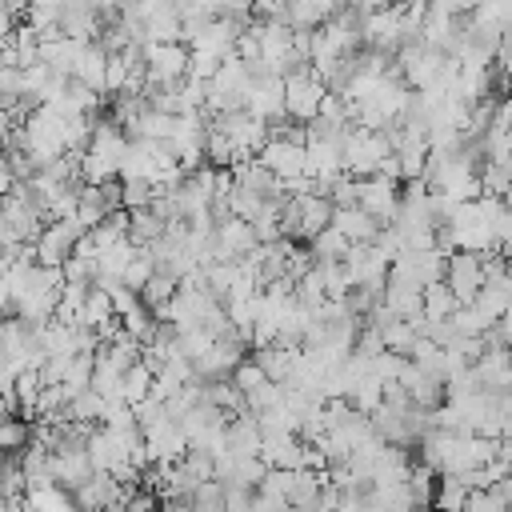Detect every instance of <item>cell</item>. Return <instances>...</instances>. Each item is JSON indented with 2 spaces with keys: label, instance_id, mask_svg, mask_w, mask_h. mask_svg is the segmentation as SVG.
<instances>
[{
  "label": "cell",
  "instance_id": "obj_20",
  "mask_svg": "<svg viewBox=\"0 0 512 512\" xmlns=\"http://www.w3.org/2000/svg\"><path fill=\"white\" fill-rule=\"evenodd\" d=\"M300 352H304V344L272 340V344L256 348V364H260L272 380H288V376H292V368H296V360H300Z\"/></svg>",
  "mask_w": 512,
  "mask_h": 512
},
{
  "label": "cell",
  "instance_id": "obj_12",
  "mask_svg": "<svg viewBox=\"0 0 512 512\" xmlns=\"http://www.w3.org/2000/svg\"><path fill=\"white\" fill-rule=\"evenodd\" d=\"M244 108L272 120H284V72H252V84L244 92Z\"/></svg>",
  "mask_w": 512,
  "mask_h": 512
},
{
  "label": "cell",
  "instance_id": "obj_4",
  "mask_svg": "<svg viewBox=\"0 0 512 512\" xmlns=\"http://www.w3.org/2000/svg\"><path fill=\"white\" fill-rule=\"evenodd\" d=\"M304 140H308V124L280 128V132H272L268 144L260 148V160L288 184V180L304 176V164H308V148H304Z\"/></svg>",
  "mask_w": 512,
  "mask_h": 512
},
{
  "label": "cell",
  "instance_id": "obj_27",
  "mask_svg": "<svg viewBox=\"0 0 512 512\" xmlns=\"http://www.w3.org/2000/svg\"><path fill=\"white\" fill-rule=\"evenodd\" d=\"M32 440V420H24V416H4L0 420V452H16V448H24Z\"/></svg>",
  "mask_w": 512,
  "mask_h": 512
},
{
  "label": "cell",
  "instance_id": "obj_29",
  "mask_svg": "<svg viewBox=\"0 0 512 512\" xmlns=\"http://www.w3.org/2000/svg\"><path fill=\"white\" fill-rule=\"evenodd\" d=\"M8 264H12V256H8V248H4V244H0V276H4V272H8Z\"/></svg>",
  "mask_w": 512,
  "mask_h": 512
},
{
  "label": "cell",
  "instance_id": "obj_24",
  "mask_svg": "<svg viewBox=\"0 0 512 512\" xmlns=\"http://www.w3.org/2000/svg\"><path fill=\"white\" fill-rule=\"evenodd\" d=\"M152 368L144 364V360H136L128 372H124V380H120V400H128V404H140L144 396H152Z\"/></svg>",
  "mask_w": 512,
  "mask_h": 512
},
{
  "label": "cell",
  "instance_id": "obj_15",
  "mask_svg": "<svg viewBox=\"0 0 512 512\" xmlns=\"http://www.w3.org/2000/svg\"><path fill=\"white\" fill-rule=\"evenodd\" d=\"M48 464H52L56 484H64V488H76L84 476L96 472V464H92V456H88V444H60V448H52Z\"/></svg>",
  "mask_w": 512,
  "mask_h": 512
},
{
  "label": "cell",
  "instance_id": "obj_5",
  "mask_svg": "<svg viewBox=\"0 0 512 512\" xmlns=\"http://www.w3.org/2000/svg\"><path fill=\"white\" fill-rule=\"evenodd\" d=\"M144 68H148V84H176L188 76L192 52L184 40H144Z\"/></svg>",
  "mask_w": 512,
  "mask_h": 512
},
{
  "label": "cell",
  "instance_id": "obj_26",
  "mask_svg": "<svg viewBox=\"0 0 512 512\" xmlns=\"http://www.w3.org/2000/svg\"><path fill=\"white\" fill-rule=\"evenodd\" d=\"M104 396L96 392V388H84V392H76V396H68V420H84V424H100V416H104Z\"/></svg>",
  "mask_w": 512,
  "mask_h": 512
},
{
  "label": "cell",
  "instance_id": "obj_3",
  "mask_svg": "<svg viewBox=\"0 0 512 512\" xmlns=\"http://www.w3.org/2000/svg\"><path fill=\"white\" fill-rule=\"evenodd\" d=\"M392 152V136L388 128H364V124H352L344 132V172L352 176H368V172H380V164L388 160Z\"/></svg>",
  "mask_w": 512,
  "mask_h": 512
},
{
  "label": "cell",
  "instance_id": "obj_10",
  "mask_svg": "<svg viewBox=\"0 0 512 512\" xmlns=\"http://www.w3.org/2000/svg\"><path fill=\"white\" fill-rule=\"evenodd\" d=\"M488 276V264H484V252H468V248H452L448 252V268H444V284L456 292L460 304H468L480 284Z\"/></svg>",
  "mask_w": 512,
  "mask_h": 512
},
{
  "label": "cell",
  "instance_id": "obj_25",
  "mask_svg": "<svg viewBox=\"0 0 512 512\" xmlns=\"http://www.w3.org/2000/svg\"><path fill=\"white\" fill-rule=\"evenodd\" d=\"M176 288H180V276H172V272L156 268V272H152V280L140 288V300H144V304L156 312V308H164V304L172 300V292H176Z\"/></svg>",
  "mask_w": 512,
  "mask_h": 512
},
{
  "label": "cell",
  "instance_id": "obj_8",
  "mask_svg": "<svg viewBox=\"0 0 512 512\" xmlns=\"http://www.w3.org/2000/svg\"><path fill=\"white\" fill-rule=\"evenodd\" d=\"M356 180H360L356 204L364 212H372L380 224H392V216L400 208V180L388 176V172H368V176H356Z\"/></svg>",
  "mask_w": 512,
  "mask_h": 512
},
{
  "label": "cell",
  "instance_id": "obj_14",
  "mask_svg": "<svg viewBox=\"0 0 512 512\" xmlns=\"http://www.w3.org/2000/svg\"><path fill=\"white\" fill-rule=\"evenodd\" d=\"M128 492H132V488H124V484H120L112 472H104V468H96L92 476H84V480L72 488L76 508H112V504H124Z\"/></svg>",
  "mask_w": 512,
  "mask_h": 512
},
{
  "label": "cell",
  "instance_id": "obj_28",
  "mask_svg": "<svg viewBox=\"0 0 512 512\" xmlns=\"http://www.w3.org/2000/svg\"><path fill=\"white\" fill-rule=\"evenodd\" d=\"M156 200V184L148 180H120V204L132 212V208H144Z\"/></svg>",
  "mask_w": 512,
  "mask_h": 512
},
{
  "label": "cell",
  "instance_id": "obj_16",
  "mask_svg": "<svg viewBox=\"0 0 512 512\" xmlns=\"http://www.w3.org/2000/svg\"><path fill=\"white\" fill-rule=\"evenodd\" d=\"M72 76L80 80V84H88V88H96L100 96H104V76H108V48H104V40L96 36V40H80V48H76V60H72Z\"/></svg>",
  "mask_w": 512,
  "mask_h": 512
},
{
  "label": "cell",
  "instance_id": "obj_19",
  "mask_svg": "<svg viewBox=\"0 0 512 512\" xmlns=\"http://www.w3.org/2000/svg\"><path fill=\"white\" fill-rule=\"evenodd\" d=\"M332 224H336L352 244H368V240H376V232H380V220H376L372 212H364L360 204H336V208H332Z\"/></svg>",
  "mask_w": 512,
  "mask_h": 512
},
{
  "label": "cell",
  "instance_id": "obj_6",
  "mask_svg": "<svg viewBox=\"0 0 512 512\" xmlns=\"http://www.w3.org/2000/svg\"><path fill=\"white\" fill-rule=\"evenodd\" d=\"M360 36H364V48L396 52L408 40L404 8H364L360 12Z\"/></svg>",
  "mask_w": 512,
  "mask_h": 512
},
{
  "label": "cell",
  "instance_id": "obj_21",
  "mask_svg": "<svg viewBox=\"0 0 512 512\" xmlns=\"http://www.w3.org/2000/svg\"><path fill=\"white\" fill-rule=\"evenodd\" d=\"M164 228H168V220H164V212H160L156 204H144V208H132V212H128V236H132L136 244L160 240Z\"/></svg>",
  "mask_w": 512,
  "mask_h": 512
},
{
  "label": "cell",
  "instance_id": "obj_22",
  "mask_svg": "<svg viewBox=\"0 0 512 512\" xmlns=\"http://www.w3.org/2000/svg\"><path fill=\"white\" fill-rule=\"evenodd\" d=\"M420 304H424V320H448L460 300H456V292H452L444 280H432V284H424Z\"/></svg>",
  "mask_w": 512,
  "mask_h": 512
},
{
  "label": "cell",
  "instance_id": "obj_9",
  "mask_svg": "<svg viewBox=\"0 0 512 512\" xmlns=\"http://www.w3.org/2000/svg\"><path fill=\"white\" fill-rule=\"evenodd\" d=\"M256 244H260L256 224L244 220V216H232V212H228V216H220L216 228H212V260H240V256H248Z\"/></svg>",
  "mask_w": 512,
  "mask_h": 512
},
{
  "label": "cell",
  "instance_id": "obj_17",
  "mask_svg": "<svg viewBox=\"0 0 512 512\" xmlns=\"http://www.w3.org/2000/svg\"><path fill=\"white\" fill-rule=\"evenodd\" d=\"M304 436L300 432H264L260 456L268 468H300L304 464Z\"/></svg>",
  "mask_w": 512,
  "mask_h": 512
},
{
  "label": "cell",
  "instance_id": "obj_23",
  "mask_svg": "<svg viewBox=\"0 0 512 512\" xmlns=\"http://www.w3.org/2000/svg\"><path fill=\"white\" fill-rule=\"evenodd\" d=\"M308 244H312L316 260H344V252L352 248V240H348V236H344L336 224H324V228H320V232H316Z\"/></svg>",
  "mask_w": 512,
  "mask_h": 512
},
{
  "label": "cell",
  "instance_id": "obj_7",
  "mask_svg": "<svg viewBox=\"0 0 512 512\" xmlns=\"http://www.w3.org/2000/svg\"><path fill=\"white\" fill-rule=\"evenodd\" d=\"M80 236H84V228H80V220H76V216L48 220V224L40 228V236L32 240L36 264H60V268H64V260L76 252V240H80Z\"/></svg>",
  "mask_w": 512,
  "mask_h": 512
},
{
  "label": "cell",
  "instance_id": "obj_13",
  "mask_svg": "<svg viewBox=\"0 0 512 512\" xmlns=\"http://www.w3.org/2000/svg\"><path fill=\"white\" fill-rule=\"evenodd\" d=\"M240 360H244V340L236 332H228V336H216L212 348L192 360V368H196L200 380H224V376L236 372Z\"/></svg>",
  "mask_w": 512,
  "mask_h": 512
},
{
  "label": "cell",
  "instance_id": "obj_2",
  "mask_svg": "<svg viewBox=\"0 0 512 512\" xmlns=\"http://www.w3.org/2000/svg\"><path fill=\"white\" fill-rule=\"evenodd\" d=\"M324 92H328V84H324V76H320L312 64L288 68V72H284V120L312 124V120L320 116Z\"/></svg>",
  "mask_w": 512,
  "mask_h": 512
},
{
  "label": "cell",
  "instance_id": "obj_1",
  "mask_svg": "<svg viewBox=\"0 0 512 512\" xmlns=\"http://www.w3.org/2000/svg\"><path fill=\"white\" fill-rule=\"evenodd\" d=\"M124 148H128V132L116 120H96L88 144L80 148V176L88 184H104L120 176L124 164Z\"/></svg>",
  "mask_w": 512,
  "mask_h": 512
},
{
  "label": "cell",
  "instance_id": "obj_18",
  "mask_svg": "<svg viewBox=\"0 0 512 512\" xmlns=\"http://www.w3.org/2000/svg\"><path fill=\"white\" fill-rule=\"evenodd\" d=\"M468 24L480 36L500 44V36L512 28V0H476V8L468 12Z\"/></svg>",
  "mask_w": 512,
  "mask_h": 512
},
{
  "label": "cell",
  "instance_id": "obj_30",
  "mask_svg": "<svg viewBox=\"0 0 512 512\" xmlns=\"http://www.w3.org/2000/svg\"><path fill=\"white\" fill-rule=\"evenodd\" d=\"M452 4H456V8H460V12H464V16H468V12H472V8H476V0H452Z\"/></svg>",
  "mask_w": 512,
  "mask_h": 512
},
{
  "label": "cell",
  "instance_id": "obj_11",
  "mask_svg": "<svg viewBox=\"0 0 512 512\" xmlns=\"http://www.w3.org/2000/svg\"><path fill=\"white\" fill-rule=\"evenodd\" d=\"M144 444H148V460L152 464H172V460H180L188 452V436H184V428H180V420L172 412L152 420V424H144Z\"/></svg>",
  "mask_w": 512,
  "mask_h": 512
}]
</instances>
